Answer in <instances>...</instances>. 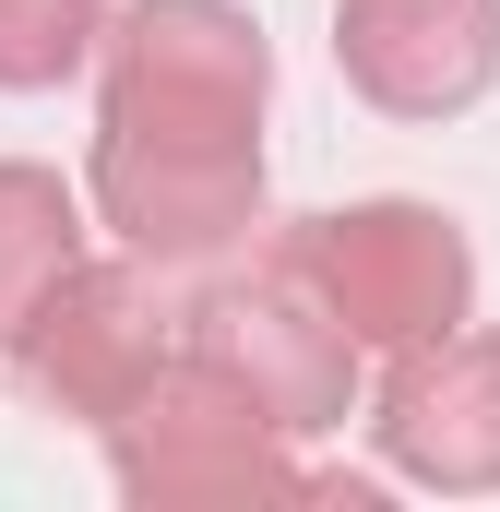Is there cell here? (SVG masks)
<instances>
[{
  "label": "cell",
  "instance_id": "cell-3",
  "mask_svg": "<svg viewBox=\"0 0 500 512\" xmlns=\"http://www.w3.org/2000/svg\"><path fill=\"white\" fill-rule=\"evenodd\" d=\"M334 60L381 108H465L500 72V0H346Z\"/></svg>",
  "mask_w": 500,
  "mask_h": 512
},
{
  "label": "cell",
  "instance_id": "cell-4",
  "mask_svg": "<svg viewBox=\"0 0 500 512\" xmlns=\"http://www.w3.org/2000/svg\"><path fill=\"white\" fill-rule=\"evenodd\" d=\"M72 274V203L36 167H0V334H24V310Z\"/></svg>",
  "mask_w": 500,
  "mask_h": 512
},
{
  "label": "cell",
  "instance_id": "cell-2",
  "mask_svg": "<svg viewBox=\"0 0 500 512\" xmlns=\"http://www.w3.org/2000/svg\"><path fill=\"white\" fill-rule=\"evenodd\" d=\"M262 108V36L227 0H143L120 36L108 131H250Z\"/></svg>",
  "mask_w": 500,
  "mask_h": 512
},
{
  "label": "cell",
  "instance_id": "cell-5",
  "mask_svg": "<svg viewBox=\"0 0 500 512\" xmlns=\"http://www.w3.org/2000/svg\"><path fill=\"white\" fill-rule=\"evenodd\" d=\"M96 48V0H0V84H60Z\"/></svg>",
  "mask_w": 500,
  "mask_h": 512
},
{
  "label": "cell",
  "instance_id": "cell-1",
  "mask_svg": "<svg viewBox=\"0 0 500 512\" xmlns=\"http://www.w3.org/2000/svg\"><path fill=\"white\" fill-rule=\"evenodd\" d=\"M310 274L334 298L346 334H381V346H417V334H453L465 322V239L417 203H358V215H322L310 227Z\"/></svg>",
  "mask_w": 500,
  "mask_h": 512
}]
</instances>
